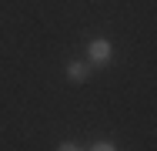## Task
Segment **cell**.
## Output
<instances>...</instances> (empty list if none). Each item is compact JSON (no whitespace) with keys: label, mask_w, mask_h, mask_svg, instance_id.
I'll return each instance as SVG.
<instances>
[{"label":"cell","mask_w":157,"mask_h":151,"mask_svg":"<svg viewBox=\"0 0 157 151\" xmlns=\"http://www.w3.org/2000/svg\"><path fill=\"white\" fill-rule=\"evenodd\" d=\"M84 60H87L90 67H107V64H114V44H110L107 37H94V40L87 44Z\"/></svg>","instance_id":"cell-1"},{"label":"cell","mask_w":157,"mask_h":151,"mask_svg":"<svg viewBox=\"0 0 157 151\" xmlns=\"http://www.w3.org/2000/svg\"><path fill=\"white\" fill-rule=\"evenodd\" d=\"M90 74H94V67L87 60H70L67 64V81L70 84H84V81H90Z\"/></svg>","instance_id":"cell-2"},{"label":"cell","mask_w":157,"mask_h":151,"mask_svg":"<svg viewBox=\"0 0 157 151\" xmlns=\"http://www.w3.org/2000/svg\"><path fill=\"white\" fill-rule=\"evenodd\" d=\"M87 151H121V148H117L114 141H107V138H100V141H94V145H90Z\"/></svg>","instance_id":"cell-3"},{"label":"cell","mask_w":157,"mask_h":151,"mask_svg":"<svg viewBox=\"0 0 157 151\" xmlns=\"http://www.w3.org/2000/svg\"><path fill=\"white\" fill-rule=\"evenodd\" d=\"M57 151H84V148H80L77 141H60V145H57Z\"/></svg>","instance_id":"cell-4"}]
</instances>
